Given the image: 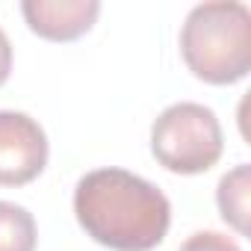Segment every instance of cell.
I'll list each match as a JSON object with an SVG mask.
<instances>
[{"label": "cell", "mask_w": 251, "mask_h": 251, "mask_svg": "<svg viewBox=\"0 0 251 251\" xmlns=\"http://www.w3.org/2000/svg\"><path fill=\"white\" fill-rule=\"evenodd\" d=\"M80 227L112 251H151L172 225L169 198L145 177L124 169H95L74 189Z\"/></svg>", "instance_id": "cell-1"}, {"label": "cell", "mask_w": 251, "mask_h": 251, "mask_svg": "<svg viewBox=\"0 0 251 251\" xmlns=\"http://www.w3.org/2000/svg\"><path fill=\"white\" fill-rule=\"evenodd\" d=\"M180 53L189 71L213 86L239 83L251 68V12L245 3H201L186 15Z\"/></svg>", "instance_id": "cell-2"}, {"label": "cell", "mask_w": 251, "mask_h": 251, "mask_svg": "<svg viewBox=\"0 0 251 251\" xmlns=\"http://www.w3.org/2000/svg\"><path fill=\"white\" fill-rule=\"evenodd\" d=\"M222 148V124L204 103H172L151 127V151L157 163L175 175H201L213 169Z\"/></svg>", "instance_id": "cell-3"}, {"label": "cell", "mask_w": 251, "mask_h": 251, "mask_svg": "<svg viewBox=\"0 0 251 251\" xmlns=\"http://www.w3.org/2000/svg\"><path fill=\"white\" fill-rule=\"evenodd\" d=\"M48 166V136L27 112L0 109V186H24Z\"/></svg>", "instance_id": "cell-4"}, {"label": "cell", "mask_w": 251, "mask_h": 251, "mask_svg": "<svg viewBox=\"0 0 251 251\" xmlns=\"http://www.w3.org/2000/svg\"><path fill=\"white\" fill-rule=\"evenodd\" d=\"M21 12L30 30L50 42H74L92 30L100 3L95 0H27Z\"/></svg>", "instance_id": "cell-5"}, {"label": "cell", "mask_w": 251, "mask_h": 251, "mask_svg": "<svg viewBox=\"0 0 251 251\" xmlns=\"http://www.w3.org/2000/svg\"><path fill=\"white\" fill-rule=\"evenodd\" d=\"M0 251H36V219L12 201H0Z\"/></svg>", "instance_id": "cell-6"}, {"label": "cell", "mask_w": 251, "mask_h": 251, "mask_svg": "<svg viewBox=\"0 0 251 251\" xmlns=\"http://www.w3.org/2000/svg\"><path fill=\"white\" fill-rule=\"evenodd\" d=\"M216 201H219L222 219L230 222L239 233H245L248 230V166H236L230 175L222 177Z\"/></svg>", "instance_id": "cell-7"}, {"label": "cell", "mask_w": 251, "mask_h": 251, "mask_svg": "<svg viewBox=\"0 0 251 251\" xmlns=\"http://www.w3.org/2000/svg\"><path fill=\"white\" fill-rule=\"evenodd\" d=\"M180 251H239V245H236L230 236H225V233L198 230V233H192V236L180 245Z\"/></svg>", "instance_id": "cell-8"}, {"label": "cell", "mask_w": 251, "mask_h": 251, "mask_svg": "<svg viewBox=\"0 0 251 251\" xmlns=\"http://www.w3.org/2000/svg\"><path fill=\"white\" fill-rule=\"evenodd\" d=\"M9 71H12V45H9L6 33L0 30V86L9 80Z\"/></svg>", "instance_id": "cell-9"}]
</instances>
